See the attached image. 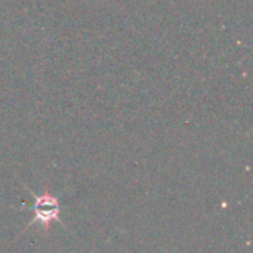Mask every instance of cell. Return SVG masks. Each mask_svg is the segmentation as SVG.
I'll use <instances>...</instances> for the list:
<instances>
[{
  "instance_id": "cell-1",
  "label": "cell",
  "mask_w": 253,
  "mask_h": 253,
  "mask_svg": "<svg viewBox=\"0 0 253 253\" xmlns=\"http://www.w3.org/2000/svg\"><path fill=\"white\" fill-rule=\"evenodd\" d=\"M34 218L28 222V225L40 224L46 230L52 221H59V202L52 194H34Z\"/></svg>"
}]
</instances>
